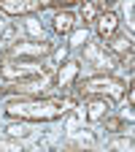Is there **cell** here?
Masks as SVG:
<instances>
[{
  "label": "cell",
  "mask_w": 135,
  "mask_h": 152,
  "mask_svg": "<svg viewBox=\"0 0 135 152\" xmlns=\"http://www.w3.org/2000/svg\"><path fill=\"white\" fill-rule=\"evenodd\" d=\"M76 109V98L68 92L54 95V98H41V95H25L6 103L8 120H25V122H57L68 111Z\"/></svg>",
  "instance_id": "6da1fadb"
},
{
  "label": "cell",
  "mask_w": 135,
  "mask_h": 152,
  "mask_svg": "<svg viewBox=\"0 0 135 152\" xmlns=\"http://www.w3.org/2000/svg\"><path fill=\"white\" fill-rule=\"evenodd\" d=\"M124 92H127V82L113 76L111 71H97L95 76H89V79H84L79 84L81 98H87V95H105L108 101H122Z\"/></svg>",
  "instance_id": "7a4b0ae2"
},
{
  "label": "cell",
  "mask_w": 135,
  "mask_h": 152,
  "mask_svg": "<svg viewBox=\"0 0 135 152\" xmlns=\"http://www.w3.org/2000/svg\"><path fill=\"white\" fill-rule=\"evenodd\" d=\"M54 65H41V60H3L0 63V79L3 82H19L32 76H46Z\"/></svg>",
  "instance_id": "3957f363"
},
{
  "label": "cell",
  "mask_w": 135,
  "mask_h": 152,
  "mask_svg": "<svg viewBox=\"0 0 135 152\" xmlns=\"http://www.w3.org/2000/svg\"><path fill=\"white\" fill-rule=\"evenodd\" d=\"M54 44H49L46 38L35 41V38H25V41L6 44V60H43L49 57Z\"/></svg>",
  "instance_id": "277c9868"
},
{
  "label": "cell",
  "mask_w": 135,
  "mask_h": 152,
  "mask_svg": "<svg viewBox=\"0 0 135 152\" xmlns=\"http://www.w3.org/2000/svg\"><path fill=\"white\" fill-rule=\"evenodd\" d=\"M60 8V0H0V11L6 16H35L43 8Z\"/></svg>",
  "instance_id": "5b68a950"
},
{
  "label": "cell",
  "mask_w": 135,
  "mask_h": 152,
  "mask_svg": "<svg viewBox=\"0 0 135 152\" xmlns=\"http://www.w3.org/2000/svg\"><path fill=\"white\" fill-rule=\"evenodd\" d=\"M79 76H81V60H68L57 65L54 71V87L60 92H70L76 84H79Z\"/></svg>",
  "instance_id": "8992f818"
},
{
  "label": "cell",
  "mask_w": 135,
  "mask_h": 152,
  "mask_svg": "<svg viewBox=\"0 0 135 152\" xmlns=\"http://www.w3.org/2000/svg\"><path fill=\"white\" fill-rule=\"evenodd\" d=\"M108 52L116 57V60H122L130 71H132V52H135V44H132V33H113L108 41H105Z\"/></svg>",
  "instance_id": "52a82bcc"
},
{
  "label": "cell",
  "mask_w": 135,
  "mask_h": 152,
  "mask_svg": "<svg viewBox=\"0 0 135 152\" xmlns=\"http://www.w3.org/2000/svg\"><path fill=\"white\" fill-rule=\"evenodd\" d=\"M84 60L92 63L97 71H111V68H116V57L108 52L105 44H92V41H87V44H84Z\"/></svg>",
  "instance_id": "ba28073f"
},
{
  "label": "cell",
  "mask_w": 135,
  "mask_h": 152,
  "mask_svg": "<svg viewBox=\"0 0 135 152\" xmlns=\"http://www.w3.org/2000/svg\"><path fill=\"white\" fill-rule=\"evenodd\" d=\"M113 109V101H108L105 95H87V103H84V120L89 125L95 122H103V117H108Z\"/></svg>",
  "instance_id": "9c48e42d"
},
{
  "label": "cell",
  "mask_w": 135,
  "mask_h": 152,
  "mask_svg": "<svg viewBox=\"0 0 135 152\" xmlns=\"http://www.w3.org/2000/svg\"><path fill=\"white\" fill-rule=\"evenodd\" d=\"M43 84V76H32V79H19V82H6L0 87V98H8V95H19V98H25V95H35Z\"/></svg>",
  "instance_id": "30bf717a"
},
{
  "label": "cell",
  "mask_w": 135,
  "mask_h": 152,
  "mask_svg": "<svg viewBox=\"0 0 135 152\" xmlns=\"http://www.w3.org/2000/svg\"><path fill=\"white\" fill-rule=\"evenodd\" d=\"M119 25H122V22H119V14H116V11H111V8L100 11V14H97V19L92 22L95 35H97L100 41H108L113 33H119Z\"/></svg>",
  "instance_id": "8fae6325"
},
{
  "label": "cell",
  "mask_w": 135,
  "mask_h": 152,
  "mask_svg": "<svg viewBox=\"0 0 135 152\" xmlns=\"http://www.w3.org/2000/svg\"><path fill=\"white\" fill-rule=\"evenodd\" d=\"M54 33L57 35H68L73 27H76V14L70 11V8H60V11H57L54 14Z\"/></svg>",
  "instance_id": "7c38bea8"
},
{
  "label": "cell",
  "mask_w": 135,
  "mask_h": 152,
  "mask_svg": "<svg viewBox=\"0 0 135 152\" xmlns=\"http://www.w3.org/2000/svg\"><path fill=\"white\" fill-rule=\"evenodd\" d=\"M97 14H100V6L95 3V0H81V6H79V19H81L84 27H89L95 19H97Z\"/></svg>",
  "instance_id": "4fadbf2b"
},
{
  "label": "cell",
  "mask_w": 135,
  "mask_h": 152,
  "mask_svg": "<svg viewBox=\"0 0 135 152\" xmlns=\"http://www.w3.org/2000/svg\"><path fill=\"white\" fill-rule=\"evenodd\" d=\"M49 57H51V63H54V68H57L60 63H65L68 57H70V44H60V46H51Z\"/></svg>",
  "instance_id": "5bb4252c"
},
{
  "label": "cell",
  "mask_w": 135,
  "mask_h": 152,
  "mask_svg": "<svg viewBox=\"0 0 135 152\" xmlns=\"http://www.w3.org/2000/svg\"><path fill=\"white\" fill-rule=\"evenodd\" d=\"M103 125H105V133H122L124 130V117L108 114V117H103Z\"/></svg>",
  "instance_id": "9a60e30c"
},
{
  "label": "cell",
  "mask_w": 135,
  "mask_h": 152,
  "mask_svg": "<svg viewBox=\"0 0 135 152\" xmlns=\"http://www.w3.org/2000/svg\"><path fill=\"white\" fill-rule=\"evenodd\" d=\"M25 27H27V33L35 38V41H41V38H43V27L38 25L35 16H25Z\"/></svg>",
  "instance_id": "2e32d148"
},
{
  "label": "cell",
  "mask_w": 135,
  "mask_h": 152,
  "mask_svg": "<svg viewBox=\"0 0 135 152\" xmlns=\"http://www.w3.org/2000/svg\"><path fill=\"white\" fill-rule=\"evenodd\" d=\"M68 35H70V46H84V44L89 41V30H87V27H81V30L73 27Z\"/></svg>",
  "instance_id": "e0dca14e"
},
{
  "label": "cell",
  "mask_w": 135,
  "mask_h": 152,
  "mask_svg": "<svg viewBox=\"0 0 135 152\" xmlns=\"http://www.w3.org/2000/svg\"><path fill=\"white\" fill-rule=\"evenodd\" d=\"M6 133L16 139V136H27L30 130H27V122H25V120H11V125L6 128Z\"/></svg>",
  "instance_id": "ac0fdd59"
},
{
  "label": "cell",
  "mask_w": 135,
  "mask_h": 152,
  "mask_svg": "<svg viewBox=\"0 0 135 152\" xmlns=\"http://www.w3.org/2000/svg\"><path fill=\"white\" fill-rule=\"evenodd\" d=\"M113 3H116V0H100V3H97V6H100V8H103V11H105V8H111V6H113Z\"/></svg>",
  "instance_id": "d6986e66"
},
{
  "label": "cell",
  "mask_w": 135,
  "mask_h": 152,
  "mask_svg": "<svg viewBox=\"0 0 135 152\" xmlns=\"http://www.w3.org/2000/svg\"><path fill=\"white\" fill-rule=\"evenodd\" d=\"M6 27H8V22H6V14L0 11V30H6Z\"/></svg>",
  "instance_id": "ffe728a7"
}]
</instances>
